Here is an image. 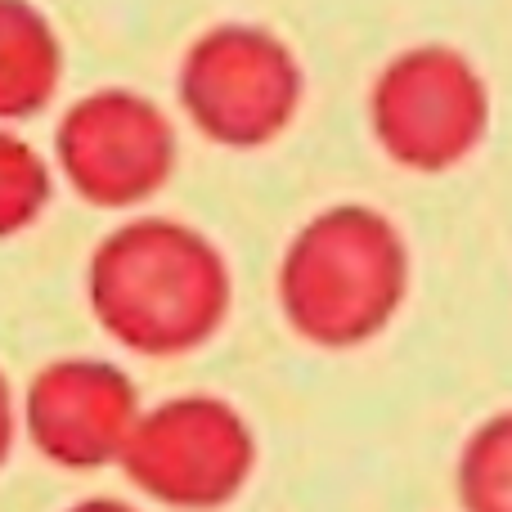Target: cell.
<instances>
[{"label": "cell", "mask_w": 512, "mask_h": 512, "mask_svg": "<svg viewBox=\"0 0 512 512\" xmlns=\"http://www.w3.org/2000/svg\"><path fill=\"white\" fill-rule=\"evenodd\" d=\"M99 328L135 355H185L230 315V265L203 230L140 216L99 239L86 265Z\"/></svg>", "instance_id": "obj_1"}, {"label": "cell", "mask_w": 512, "mask_h": 512, "mask_svg": "<svg viewBox=\"0 0 512 512\" xmlns=\"http://www.w3.org/2000/svg\"><path fill=\"white\" fill-rule=\"evenodd\" d=\"M409 252L382 212L342 203L310 216L279 261V306L297 337L346 351L396 319Z\"/></svg>", "instance_id": "obj_2"}, {"label": "cell", "mask_w": 512, "mask_h": 512, "mask_svg": "<svg viewBox=\"0 0 512 512\" xmlns=\"http://www.w3.org/2000/svg\"><path fill=\"white\" fill-rule=\"evenodd\" d=\"M185 117L221 149H261L288 131L301 104V63L256 23L207 27L180 59Z\"/></svg>", "instance_id": "obj_3"}, {"label": "cell", "mask_w": 512, "mask_h": 512, "mask_svg": "<svg viewBox=\"0 0 512 512\" xmlns=\"http://www.w3.org/2000/svg\"><path fill=\"white\" fill-rule=\"evenodd\" d=\"M369 126L391 162L409 171H450L490 126V90L477 63L441 41L409 45L369 90Z\"/></svg>", "instance_id": "obj_4"}, {"label": "cell", "mask_w": 512, "mask_h": 512, "mask_svg": "<svg viewBox=\"0 0 512 512\" xmlns=\"http://www.w3.org/2000/svg\"><path fill=\"white\" fill-rule=\"evenodd\" d=\"M122 468L153 504L180 512L225 508L256 468L248 418L221 396H171L140 414Z\"/></svg>", "instance_id": "obj_5"}, {"label": "cell", "mask_w": 512, "mask_h": 512, "mask_svg": "<svg viewBox=\"0 0 512 512\" xmlns=\"http://www.w3.org/2000/svg\"><path fill=\"white\" fill-rule=\"evenodd\" d=\"M54 162L90 207H135L176 171V126L140 90H90L54 126Z\"/></svg>", "instance_id": "obj_6"}, {"label": "cell", "mask_w": 512, "mask_h": 512, "mask_svg": "<svg viewBox=\"0 0 512 512\" xmlns=\"http://www.w3.org/2000/svg\"><path fill=\"white\" fill-rule=\"evenodd\" d=\"M140 414L135 382L108 360H54L27 382L23 396L32 445L68 472L122 463Z\"/></svg>", "instance_id": "obj_7"}, {"label": "cell", "mask_w": 512, "mask_h": 512, "mask_svg": "<svg viewBox=\"0 0 512 512\" xmlns=\"http://www.w3.org/2000/svg\"><path fill=\"white\" fill-rule=\"evenodd\" d=\"M63 81V45L32 0H0V122L41 113Z\"/></svg>", "instance_id": "obj_8"}, {"label": "cell", "mask_w": 512, "mask_h": 512, "mask_svg": "<svg viewBox=\"0 0 512 512\" xmlns=\"http://www.w3.org/2000/svg\"><path fill=\"white\" fill-rule=\"evenodd\" d=\"M459 499L468 512H512V409L468 436L459 454Z\"/></svg>", "instance_id": "obj_9"}, {"label": "cell", "mask_w": 512, "mask_h": 512, "mask_svg": "<svg viewBox=\"0 0 512 512\" xmlns=\"http://www.w3.org/2000/svg\"><path fill=\"white\" fill-rule=\"evenodd\" d=\"M50 203V167L27 140L5 131L0 122V239L18 234Z\"/></svg>", "instance_id": "obj_10"}, {"label": "cell", "mask_w": 512, "mask_h": 512, "mask_svg": "<svg viewBox=\"0 0 512 512\" xmlns=\"http://www.w3.org/2000/svg\"><path fill=\"white\" fill-rule=\"evenodd\" d=\"M9 445H14V391H9V378L0 373V463L9 459Z\"/></svg>", "instance_id": "obj_11"}, {"label": "cell", "mask_w": 512, "mask_h": 512, "mask_svg": "<svg viewBox=\"0 0 512 512\" xmlns=\"http://www.w3.org/2000/svg\"><path fill=\"white\" fill-rule=\"evenodd\" d=\"M68 512H140V508L122 504V499H86V504H72Z\"/></svg>", "instance_id": "obj_12"}]
</instances>
